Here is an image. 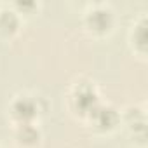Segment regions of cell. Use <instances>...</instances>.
Listing matches in <instances>:
<instances>
[{
	"mask_svg": "<svg viewBox=\"0 0 148 148\" xmlns=\"http://www.w3.org/2000/svg\"><path fill=\"white\" fill-rule=\"evenodd\" d=\"M124 120H125V125L131 131V134L134 138H139L141 143H145V136H146V115H145V110L139 108V106H131V108L125 110Z\"/></svg>",
	"mask_w": 148,
	"mask_h": 148,
	"instance_id": "5b68a950",
	"label": "cell"
},
{
	"mask_svg": "<svg viewBox=\"0 0 148 148\" xmlns=\"http://www.w3.org/2000/svg\"><path fill=\"white\" fill-rule=\"evenodd\" d=\"M146 16L143 14L134 21L131 30V45L139 56L146 54Z\"/></svg>",
	"mask_w": 148,
	"mask_h": 148,
	"instance_id": "8992f818",
	"label": "cell"
},
{
	"mask_svg": "<svg viewBox=\"0 0 148 148\" xmlns=\"http://www.w3.org/2000/svg\"><path fill=\"white\" fill-rule=\"evenodd\" d=\"M87 119H89L91 125L96 131H99V132H108V131L115 129L120 124V113L113 106L101 105V103H98L91 110V113L87 115Z\"/></svg>",
	"mask_w": 148,
	"mask_h": 148,
	"instance_id": "3957f363",
	"label": "cell"
},
{
	"mask_svg": "<svg viewBox=\"0 0 148 148\" xmlns=\"http://www.w3.org/2000/svg\"><path fill=\"white\" fill-rule=\"evenodd\" d=\"M14 138H16L18 145L30 148V146H35L40 141V131L37 129V125L33 122H30V124H16Z\"/></svg>",
	"mask_w": 148,
	"mask_h": 148,
	"instance_id": "52a82bcc",
	"label": "cell"
},
{
	"mask_svg": "<svg viewBox=\"0 0 148 148\" xmlns=\"http://www.w3.org/2000/svg\"><path fill=\"white\" fill-rule=\"evenodd\" d=\"M11 115L16 124H30L38 115V103L32 96H18L11 103Z\"/></svg>",
	"mask_w": 148,
	"mask_h": 148,
	"instance_id": "277c9868",
	"label": "cell"
},
{
	"mask_svg": "<svg viewBox=\"0 0 148 148\" xmlns=\"http://www.w3.org/2000/svg\"><path fill=\"white\" fill-rule=\"evenodd\" d=\"M68 99H70V108L82 117H87L91 113V110L99 103L98 92H96L92 82H77L71 87Z\"/></svg>",
	"mask_w": 148,
	"mask_h": 148,
	"instance_id": "6da1fadb",
	"label": "cell"
},
{
	"mask_svg": "<svg viewBox=\"0 0 148 148\" xmlns=\"http://www.w3.org/2000/svg\"><path fill=\"white\" fill-rule=\"evenodd\" d=\"M19 30V14L11 7L0 9V35L11 38Z\"/></svg>",
	"mask_w": 148,
	"mask_h": 148,
	"instance_id": "ba28073f",
	"label": "cell"
},
{
	"mask_svg": "<svg viewBox=\"0 0 148 148\" xmlns=\"http://www.w3.org/2000/svg\"><path fill=\"white\" fill-rule=\"evenodd\" d=\"M113 11L106 4H94L86 11L84 25L92 35H106L113 28Z\"/></svg>",
	"mask_w": 148,
	"mask_h": 148,
	"instance_id": "7a4b0ae2",
	"label": "cell"
}]
</instances>
